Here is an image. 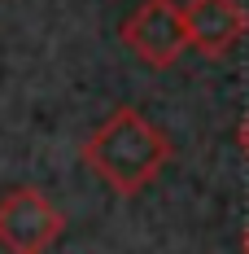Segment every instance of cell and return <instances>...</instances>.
<instances>
[{"label": "cell", "mask_w": 249, "mask_h": 254, "mask_svg": "<svg viewBox=\"0 0 249 254\" xmlns=\"http://www.w3.org/2000/svg\"><path fill=\"white\" fill-rule=\"evenodd\" d=\"M236 145H241V153L249 158V114L241 119V127H236Z\"/></svg>", "instance_id": "cell-5"}, {"label": "cell", "mask_w": 249, "mask_h": 254, "mask_svg": "<svg viewBox=\"0 0 249 254\" xmlns=\"http://www.w3.org/2000/svg\"><path fill=\"white\" fill-rule=\"evenodd\" d=\"M83 167L100 180V184H109L118 197H136V193H145L153 180L166 171V162H171V140L157 131V127L140 114V110H114L105 123L83 140Z\"/></svg>", "instance_id": "cell-1"}, {"label": "cell", "mask_w": 249, "mask_h": 254, "mask_svg": "<svg viewBox=\"0 0 249 254\" xmlns=\"http://www.w3.org/2000/svg\"><path fill=\"white\" fill-rule=\"evenodd\" d=\"M123 44L145 66L166 70L179 62V53L188 49V31H184V9L175 0H145L136 4V13L123 22Z\"/></svg>", "instance_id": "cell-3"}, {"label": "cell", "mask_w": 249, "mask_h": 254, "mask_svg": "<svg viewBox=\"0 0 249 254\" xmlns=\"http://www.w3.org/2000/svg\"><path fill=\"white\" fill-rule=\"evenodd\" d=\"M184 9V31H188V49L201 57H223L241 44L249 31V13L241 0H188Z\"/></svg>", "instance_id": "cell-4"}, {"label": "cell", "mask_w": 249, "mask_h": 254, "mask_svg": "<svg viewBox=\"0 0 249 254\" xmlns=\"http://www.w3.org/2000/svg\"><path fill=\"white\" fill-rule=\"evenodd\" d=\"M66 232V215L44 189L18 184L0 197V250L4 254H49Z\"/></svg>", "instance_id": "cell-2"}, {"label": "cell", "mask_w": 249, "mask_h": 254, "mask_svg": "<svg viewBox=\"0 0 249 254\" xmlns=\"http://www.w3.org/2000/svg\"><path fill=\"white\" fill-rule=\"evenodd\" d=\"M245 254H249V237H245Z\"/></svg>", "instance_id": "cell-6"}]
</instances>
